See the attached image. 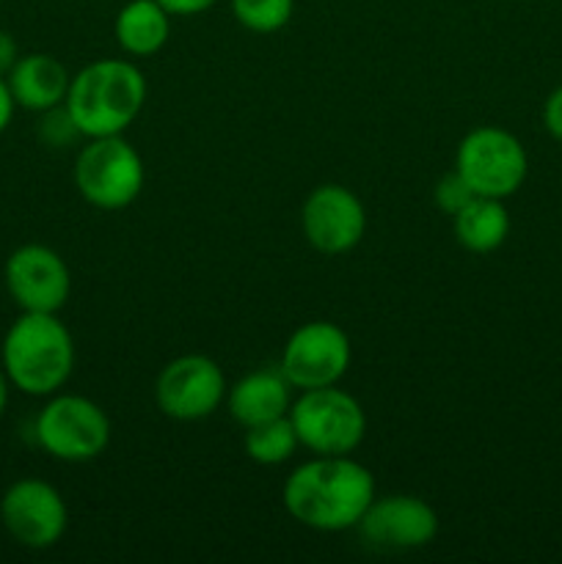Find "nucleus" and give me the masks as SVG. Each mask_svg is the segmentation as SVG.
<instances>
[{"label":"nucleus","instance_id":"f257e3e1","mask_svg":"<svg viewBox=\"0 0 562 564\" xmlns=\"http://www.w3.org/2000/svg\"><path fill=\"white\" fill-rule=\"evenodd\" d=\"M375 496L372 471L350 455H314L292 468L281 488L292 521L325 534L356 529Z\"/></svg>","mask_w":562,"mask_h":564},{"label":"nucleus","instance_id":"f03ea898","mask_svg":"<svg viewBox=\"0 0 562 564\" xmlns=\"http://www.w3.org/2000/svg\"><path fill=\"white\" fill-rule=\"evenodd\" d=\"M0 367L11 389L47 400L75 372V339L58 314L20 312L0 345Z\"/></svg>","mask_w":562,"mask_h":564},{"label":"nucleus","instance_id":"7ed1b4c3","mask_svg":"<svg viewBox=\"0 0 562 564\" xmlns=\"http://www.w3.org/2000/svg\"><path fill=\"white\" fill-rule=\"evenodd\" d=\"M147 77L127 58H99L72 75L66 110L83 138L125 135L147 105Z\"/></svg>","mask_w":562,"mask_h":564},{"label":"nucleus","instance_id":"20e7f679","mask_svg":"<svg viewBox=\"0 0 562 564\" xmlns=\"http://www.w3.org/2000/svg\"><path fill=\"white\" fill-rule=\"evenodd\" d=\"M77 193L91 207L116 213L141 196L147 185V165L125 135L88 138L72 169Z\"/></svg>","mask_w":562,"mask_h":564},{"label":"nucleus","instance_id":"39448f33","mask_svg":"<svg viewBox=\"0 0 562 564\" xmlns=\"http://www.w3.org/2000/svg\"><path fill=\"white\" fill-rule=\"evenodd\" d=\"M33 438L53 460L91 463L108 449L110 419L88 397L58 391L33 419Z\"/></svg>","mask_w":562,"mask_h":564},{"label":"nucleus","instance_id":"423d86ee","mask_svg":"<svg viewBox=\"0 0 562 564\" xmlns=\"http://www.w3.org/2000/svg\"><path fill=\"white\" fill-rule=\"evenodd\" d=\"M290 422L312 455H353L367 435L361 402L339 386L301 391L290 405Z\"/></svg>","mask_w":562,"mask_h":564},{"label":"nucleus","instance_id":"0eeeda50","mask_svg":"<svg viewBox=\"0 0 562 564\" xmlns=\"http://www.w3.org/2000/svg\"><path fill=\"white\" fill-rule=\"evenodd\" d=\"M455 171L466 180L474 196L510 198L521 191L529 174L523 143L501 127H474L457 143Z\"/></svg>","mask_w":562,"mask_h":564},{"label":"nucleus","instance_id":"6e6552de","mask_svg":"<svg viewBox=\"0 0 562 564\" xmlns=\"http://www.w3.org/2000/svg\"><path fill=\"white\" fill-rule=\"evenodd\" d=\"M226 375L218 361L187 352L160 369L154 380V405L174 422H202L226 402Z\"/></svg>","mask_w":562,"mask_h":564},{"label":"nucleus","instance_id":"1a4fd4ad","mask_svg":"<svg viewBox=\"0 0 562 564\" xmlns=\"http://www.w3.org/2000/svg\"><path fill=\"white\" fill-rule=\"evenodd\" d=\"M0 523L22 549L47 551L66 534L69 510L55 485L39 477H22L0 496Z\"/></svg>","mask_w":562,"mask_h":564},{"label":"nucleus","instance_id":"9d476101","mask_svg":"<svg viewBox=\"0 0 562 564\" xmlns=\"http://www.w3.org/2000/svg\"><path fill=\"white\" fill-rule=\"evenodd\" d=\"M353 361V345L345 328L328 319H312L295 328L281 350L279 369L292 389H325L347 375Z\"/></svg>","mask_w":562,"mask_h":564},{"label":"nucleus","instance_id":"9b49d317","mask_svg":"<svg viewBox=\"0 0 562 564\" xmlns=\"http://www.w3.org/2000/svg\"><path fill=\"white\" fill-rule=\"evenodd\" d=\"M3 284L20 312L58 314L72 295V273L55 248L25 242L3 264Z\"/></svg>","mask_w":562,"mask_h":564},{"label":"nucleus","instance_id":"f8f14e48","mask_svg":"<svg viewBox=\"0 0 562 564\" xmlns=\"http://www.w3.org/2000/svg\"><path fill=\"white\" fill-rule=\"evenodd\" d=\"M301 229L314 251L323 257H342L367 235V209L350 187L325 182L303 202Z\"/></svg>","mask_w":562,"mask_h":564},{"label":"nucleus","instance_id":"ddd939ff","mask_svg":"<svg viewBox=\"0 0 562 564\" xmlns=\"http://www.w3.org/2000/svg\"><path fill=\"white\" fill-rule=\"evenodd\" d=\"M356 532L369 549L417 551L439 534V512L419 496H375Z\"/></svg>","mask_w":562,"mask_h":564},{"label":"nucleus","instance_id":"4468645a","mask_svg":"<svg viewBox=\"0 0 562 564\" xmlns=\"http://www.w3.org/2000/svg\"><path fill=\"white\" fill-rule=\"evenodd\" d=\"M292 386L281 369H257L226 389V411L242 430L290 413Z\"/></svg>","mask_w":562,"mask_h":564},{"label":"nucleus","instance_id":"2eb2a0df","mask_svg":"<svg viewBox=\"0 0 562 564\" xmlns=\"http://www.w3.org/2000/svg\"><path fill=\"white\" fill-rule=\"evenodd\" d=\"M6 83H9L17 108L44 113L64 105L72 75L55 55L28 53L17 58V64L6 75Z\"/></svg>","mask_w":562,"mask_h":564},{"label":"nucleus","instance_id":"dca6fc26","mask_svg":"<svg viewBox=\"0 0 562 564\" xmlns=\"http://www.w3.org/2000/svg\"><path fill=\"white\" fill-rule=\"evenodd\" d=\"M114 36L121 53L132 58L158 55L171 39V14L158 0H130L116 14Z\"/></svg>","mask_w":562,"mask_h":564},{"label":"nucleus","instance_id":"f3484780","mask_svg":"<svg viewBox=\"0 0 562 564\" xmlns=\"http://www.w3.org/2000/svg\"><path fill=\"white\" fill-rule=\"evenodd\" d=\"M455 240L472 253H494L510 235V213L501 198L474 196L461 213L452 215Z\"/></svg>","mask_w":562,"mask_h":564},{"label":"nucleus","instance_id":"a211bd4d","mask_svg":"<svg viewBox=\"0 0 562 564\" xmlns=\"http://www.w3.org/2000/svg\"><path fill=\"white\" fill-rule=\"evenodd\" d=\"M242 446H246L248 460H253L257 466H281V463L292 460L301 441H298L295 427L290 422V413H287V416L273 419V422L246 427Z\"/></svg>","mask_w":562,"mask_h":564},{"label":"nucleus","instance_id":"6ab92c4d","mask_svg":"<svg viewBox=\"0 0 562 564\" xmlns=\"http://www.w3.org/2000/svg\"><path fill=\"white\" fill-rule=\"evenodd\" d=\"M235 20L251 33H275L292 20L295 0H229Z\"/></svg>","mask_w":562,"mask_h":564},{"label":"nucleus","instance_id":"aec40b11","mask_svg":"<svg viewBox=\"0 0 562 564\" xmlns=\"http://www.w3.org/2000/svg\"><path fill=\"white\" fill-rule=\"evenodd\" d=\"M36 135L44 147L50 149H64L69 143H75L80 135L77 124L72 121L69 110L66 105H58V108H50L44 113H39V127H36Z\"/></svg>","mask_w":562,"mask_h":564},{"label":"nucleus","instance_id":"412c9836","mask_svg":"<svg viewBox=\"0 0 562 564\" xmlns=\"http://www.w3.org/2000/svg\"><path fill=\"white\" fill-rule=\"evenodd\" d=\"M474 198L472 187L466 185V180H463L461 174H457L455 169L450 171V174H444L439 180V185H435L433 191V202L435 207L441 209V213H446L452 218L455 213H461L463 207H466L468 202Z\"/></svg>","mask_w":562,"mask_h":564},{"label":"nucleus","instance_id":"4be33fe9","mask_svg":"<svg viewBox=\"0 0 562 564\" xmlns=\"http://www.w3.org/2000/svg\"><path fill=\"white\" fill-rule=\"evenodd\" d=\"M543 127L554 141L562 143V86H556L554 91L545 97L543 102Z\"/></svg>","mask_w":562,"mask_h":564},{"label":"nucleus","instance_id":"5701e85b","mask_svg":"<svg viewBox=\"0 0 562 564\" xmlns=\"http://www.w3.org/2000/svg\"><path fill=\"white\" fill-rule=\"evenodd\" d=\"M171 17H196L204 14L207 9H213L215 0H158Z\"/></svg>","mask_w":562,"mask_h":564},{"label":"nucleus","instance_id":"b1692460","mask_svg":"<svg viewBox=\"0 0 562 564\" xmlns=\"http://www.w3.org/2000/svg\"><path fill=\"white\" fill-rule=\"evenodd\" d=\"M20 58V47H17V39L11 36L6 28H0V77H6L11 72V66Z\"/></svg>","mask_w":562,"mask_h":564},{"label":"nucleus","instance_id":"393cba45","mask_svg":"<svg viewBox=\"0 0 562 564\" xmlns=\"http://www.w3.org/2000/svg\"><path fill=\"white\" fill-rule=\"evenodd\" d=\"M14 110H17V102L14 97H11L9 83H6V77H0V132H6V127L11 124Z\"/></svg>","mask_w":562,"mask_h":564},{"label":"nucleus","instance_id":"a878e982","mask_svg":"<svg viewBox=\"0 0 562 564\" xmlns=\"http://www.w3.org/2000/svg\"><path fill=\"white\" fill-rule=\"evenodd\" d=\"M9 397H11V383L9 378H6L3 367H0V419H3L6 408H9Z\"/></svg>","mask_w":562,"mask_h":564}]
</instances>
